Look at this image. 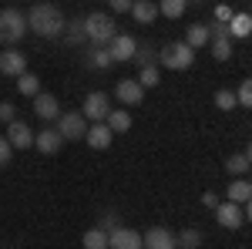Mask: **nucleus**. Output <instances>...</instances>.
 <instances>
[{"instance_id": "31", "label": "nucleus", "mask_w": 252, "mask_h": 249, "mask_svg": "<svg viewBox=\"0 0 252 249\" xmlns=\"http://www.w3.org/2000/svg\"><path fill=\"white\" fill-rule=\"evenodd\" d=\"M115 61H111V54H108V47H94L91 51V68H97V71H108Z\"/></svg>"}, {"instance_id": "11", "label": "nucleus", "mask_w": 252, "mask_h": 249, "mask_svg": "<svg viewBox=\"0 0 252 249\" xmlns=\"http://www.w3.org/2000/svg\"><path fill=\"white\" fill-rule=\"evenodd\" d=\"M108 249H145L141 246V232L128 226H115L108 232Z\"/></svg>"}, {"instance_id": "21", "label": "nucleus", "mask_w": 252, "mask_h": 249, "mask_svg": "<svg viewBox=\"0 0 252 249\" xmlns=\"http://www.w3.org/2000/svg\"><path fill=\"white\" fill-rule=\"evenodd\" d=\"M209 40H212V34H209V24H192V27H189V34H185V44H189L192 51L205 47Z\"/></svg>"}, {"instance_id": "9", "label": "nucleus", "mask_w": 252, "mask_h": 249, "mask_svg": "<svg viewBox=\"0 0 252 249\" xmlns=\"http://www.w3.org/2000/svg\"><path fill=\"white\" fill-rule=\"evenodd\" d=\"M115 98L125 105V108H138L141 101H145V88L138 84L135 77H121L115 84Z\"/></svg>"}, {"instance_id": "35", "label": "nucleus", "mask_w": 252, "mask_h": 249, "mask_svg": "<svg viewBox=\"0 0 252 249\" xmlns=\"http://www.w3.org/2000/svg\"><path fill=\"white\" fill-rule=\"evenodd\" d=\"M14 118H17V108H14L10 101H0V121H3V125H10Z\"/></svg>"}, {"instance_id": "15", "label": "nucleus", "mask_w": 252, "mask_h": 249, "mask_svg": "<svg viewBox=\"0 0 252 249\" xmlns=\"http://www.w3.org/2000/svg\"><path fill=\"white\" fill-rule=\"evenodd\" d=\"M34 115H37L40 121H58L61 101L51 95V91H37V95H34Z\"/></svg>"}, {"instance_id": "22", "label": "nucleus", "mask_w": 252, "mask_h": 249, "mask_svg": "<svg viewBox=\"0 0 252 249\" xmlns=\"http://www.w3.org/2000/svg\"><path fill=\"white\" fill-rule=\"evenodd\" d=\"M202 243H205V236H202V229H195V226H189V229H182L175 236V246L178 249H198Z\"/></svg>"}, {"instance_id": "34", "label": "nucleus", "mask_w": 252, "mask_h": 249, "mask_svg": "<svg viewBox=\"0 0 252 249\" xmlns=\"http://www.w3.org/2000/svg\"><path fill=\"white\" fill-rule=\"evenodd\" d=\"M10 158H14V148H10V142L0 135V169H7V165H10Z\"/></svg>"}, {"instance_id": "25", "label": "nucleus", "mask_w": 252, "mask_h": 249, "mask_svg": "<svg viewBox=\"0 0 252 249\" xmlns=\"http://www.w3.org/2000/svg\"><path fill=\"white\" fill-rule=\"evenodd\" d=\"M249 31H252L249 14H232V20H229V37H249Z\"/></svg>"}, {"instance_id": "24", "label": "nucleus", "mask_w": 252, "mask_h": 249, "mask_svg": "<svg viewBox=\"0 0 252 249\" xmlns=\"http://www.w3.org/2000/svg\"><path fill=\"white\" fill-rule=\"evenodd\" d=\"M185 10H189V0H158V14H161V17L178 20Z\"/></svg>"}, {"instance_id": "7", "label": "nucleus", "mask_w": 252, "mask_h": 249, "mask_svg": "<svg viewBox=\"0 0 252 249\" xmlns=\"http://www.w3.org/2000/svg\"><path fill=\"white\" fill-rule=\"evenodd\" d=\"M3 138L10 142L14 152H27V148H34V132H31V125L20 121V118H14V121L7 125V135H3Z\"/></svg>"}, {"instance_id": "14", "label": "nucleus", "mask_w": 252, "mask_h": 249, "mask_svg": "<svg viewBox=\"0 0 252 249\" xmlns=\"http://www.w3.org/2000/svg\"><path fill=\"white\" fill-rule=\"evenodd\" d=\"M84 142H88L94 152H108V148H111V142H115V135H111V128H108L104 121H91V125H88V132H84Z\"/></svg>"}, {"instance_id": "5", "label": "nucleus", "mask_w": 252, "mask_h": 249, "mask_svg": "<svg viewBox=\"0 0 252 249\" xmlns=\"http://www.w3.org/2000/svg\"><path fill=\"white\" fill-rule=\"evenodd\" d=\"M215 222H219V226H222V229H242V226H246V219H249V206H235V202H229V199H225V202H219V206H215Z\"/></svg>"}, {"instance_id": "28", "label": "nucleus", "mask_w": 252, "mask_h": 249, "mask_svg": "<svg viewBox=\"0 0 252 249\" xmlns=\"http://www.w3.org/2000/svg\"><path fill=\"white\" fill-rule=\"evenodd\" d=\"M17 91L24 98H34L40 91V81H37V74H31V71H24V74H17Z\"/></svg>"}, {"instance_id": "32", "label": "nucleus", "mask_w": 252, "mask_h": 249, "mask_svg": "<svg viewBox=\"0 0 252 249\" xmlns=\"http://www.w3.org/2000/svg\"><path fill=\"white\" fill-rule=\"evenodd\" d=\"M235 105H239V108H252V84H249V81L239 84V91H235Z\"/></svg>"}, {"instance_id": "12", "label": "nucleus", "mask_w": 252, "mask_h": 249, "mask_svg": "<svg viewBox=\"0 0 252 249\" xmlns=\"http://www.w3.org/2000/svg\"><path fill=\"white\" fill-rule=\"evenodd\" d=\"M27 71V58H24V51L17 47H3L0 51V74L3 77H17Z\"/></svg>"}, {"instance_id": "16", "label": "nucleus", "mask_w": 252, "mask_h": 249, "mask_svg": "<svg viewBox=\"0 0 252 249\" xmlns=\"http://www.w3.org/2000/svg\"><path fill=\"white\" fill-rule=\"evenodd\" d=\"M34 148H37L40 155H58L61 148H64V138L58 135V128H44V132L34 135Z\"/></svg>"}, {"instance_id": "17", "label": "nucleus", "mask_w": 252, "mask_h": 249, "mask_svg": "<svg viewBox=\"0 0 252 249\" xmlns=\"http://www.w3.org/2000/svg\"><path fill=\"white\" fill-rule=\"evenodd\" d=\"M225 199H229V202H235V206H249V202H252V185H249V178H229Z\"/></svg>"}, {"instance_id": "39", "label": "nucleus", "mask_w": 252, "mask_h": 249, "mask_svg": "<svg viewBox=\"0 0 252 249\" xmlns=\"http://www.w3.org/2000/svg\"><path fill=\"white\" fill-rule=\"evenodd\" d=\"M219 202H222V199H219V192H205V195H202V206H205V209H215Z\"/></svg>"}, {"instance_id": "1", "label": "nucleus", "mask_w": 252, "mask_h": 249, "mask_svg": "<svg viewBox=\"0 0 252 249\" xmlns=\"http://www.w3.org/2000/svg\"><path fill=\"white\" fill-rule=\"evenodd\" d=\"M27 31H34L37 37H61L64 34V27H67V17H64V10H61L58 3H34L27 14Z\"/></svg>"}, {"instance_id": "38", "label": "nucleus", "mask_w": 252, "mask_h": 249, "mask_svg": "<svg viewBox=\"0 0 252 249\" xmlns=\"http://www.w3.org/2000/svg\"><path fill=\"white\" fill-rule=\"evenodd\" d=\"M215 20L219 24H229L232 20V7H215Z\"/></svg>"}, {"instance_id": "2", "label": "nucleus", "mask_w": 252, "mask_h": 249, "mask_svg": "<svg viewBox=\"0 0 252 249\" xmlns=\"http://www.w3.org/2000/svg\"><path fill=\"white\" fill-rule=\"evenodd\" d=\"M118 34V24L111 14H101V10H94V14H84V37H88V44H94V47H108V40Z\"/></svg>"}, {"instance_id": "18", "label": "nucleus", "mask_w": 252, "mask_h": 249, "mask_svg": "<svg viewBox=\"0 0 252 249\" xmlns=\"http://www.w3.org/2000/svg\"><path fill=\"white\" fill-rule=\"evenodd\" d=\"M249 169H252L249 148H246V152H235V155H229V158H225V172L235 175V178H246V175H249Z\"/></svg>"}, {"instance_id": "19", "label": "nucleus", "mask_w": 252, "mask_h": 249, "mask_svg": "<svg viewBox=\"0 0 252 249\" xmlns=\"http://www.w3.org/2000/svg\"><path fill=\"white\" fill-rule=\"evenodd\" d=\"M104 125L111 128V135H125L131 128V115H128V108H111L108 118H104Z\"/></svg>"}, {"instance_id": "13", "label": "nucleus", "mask_w": 252, "mask_h": 249, "mask_svg": "<svg viewBox=\"0 0 252 249\" xmlns=\"http://www.w3.org/2000/svg\"><path fill=\"white\" fill-rule=\"evenodd\" d=\"M141 246L145 249H178L175 246V232L168 226H152L148 232H141Z\"/></svg>"}, {"instance_id": "26", "label": "nucleus", "mask_w": 252, "mask_h": 249, "mask_svg": "<svg viewBox=\"0 0 252 249\" xmlns=\"http://www.w3.org/2000/svg\"><path fill=\"white\" fill-rule=\"evenodd\" d=\"M81 243H84V249H108V232L101 229V226H91Z\"/></svg>"}, {"instance_id": "29", "label": "nucleus", "mask_w": 252, "mask_h": 249, "mask_svg": "<svg viewBox=\"0 0 252 249\" xmlns=\"http://www.w3.org/2000/svg\"><path fill=\"white\" fill-rule=\"evenodd\" d=\"M64 34H67V44H88V37H84V17H74L64 27Z\"/></svg>"}, {"instance_id": "20", "label": "nucleus", "mask_w": 252, "mask_h": 249, "mask_svg": "<svg viewBox=\"0 0 252 249\" xmlns=\"http://www.w3.org/2000/svg\"><path fill=\"white\" fill-rule=\"evenodd\" d=\"M128 14H131L138 24H155V17H158V3H152V0H135Z\"/></svg>"}, {"instance_id": "36", "label": "nucleus", "mask_w": 252, "mask_h": 249, "mask_svg": "<svg viewBox=\"0 0 252 249\" xmlns=\"http://www.w3.org/2000/svg\"><path fill=\"white\" fill-rule=\"evenodd\" d=\"M108 3H111V10H115V14H128L135 0H108Z\"/></svg>"}, {"instance_id": "30", "label": "nucleus", "mask_w": 252, "mask_h": 249, "mask_svg": "<svg viewBox=\"0 0 252 249\" xmlns=\"http://www.w3.org/2000/svg\"><path fill=\"white\" fill-rule=\"evenodd\" d=\"M212 101H215L219 111H232V108H235V95L229 91V88H219V91L212 95Z\"/></svg>"}, {"instance_id": "37", "label": "nucleus", "mask_w": 252, "mask_h": 249, "mask_svg": "<svg viewBox=\"0 0 252 249\" xmlns=\"http://www.w3.org/2000/svg\"><path fill=\"white\" fill-rule=\"evenodd\" d=\"M97 226H101V229H104V232H111V229H115V226H121V222H118V215H115V212H108V215H104V219H101Z\"/></svg>"}, {"instance_id": "6", "label": "nucleus", "mask_w": 252, "mask_h": 249, "mask_svg": "<svg viewBox=\"0 0 252 249\" xmlns=\"http://www.w3.org/2000/svg\"><path fill=\"white\" fill-rule=\"evenodd\" d=\"M88 125H91V121L81 115V111H61L58 115V135L64 138V142H78V138H84Z\"/></svg>"}, {"instance_id": "10", "label": "nucleus", "mask_w": 252, "mask_h": 249, "mask_svg": "<svg viewBox=\"0 0 252 249\" xmlns=\"http://www.w3.org/2000/svg\"><path fill=\"white\" fill-rule=\"evenodd\" d=\"M135 47H138V40L131 37V34H115V37L108 40V54H111L115 64L131 61V58H135Z\"/></svg>"}, {"instance_id": "8", "label": "nucleus", "mask_w": 252, "mask_h": 249, "mask_svg": "<svg viewBox=\"0 0 252 249\" xmlns=\"http://www.w3.org/2000/svg\"><path fill=\"white\" fill-rule=\"evenodd\" d=\"M111 111V98L104 95V91H91V95L84 98V105H81V115L88 118V121H104Z\"/></svg>"}, {"instance_id": "27", "label": "nucleus", "mask_w": 252, "mask_h": 249, "mask_svg": "<svg viewBox=\"0 0 252 249\" xmlns=\"http://www.w3.org/2000/svg\"><path fill=\"white\" fill-rule=\"evenodd\" d=\"M209 47H212V58L219 61V64L232 58V37H212V40H209Z\"/></svg>"}, {"instance_id": "23", "label": "nucleus", "mask_w": 252, "mask_h": 249, "mask_svg": "<svg viewBox=\"0 0 252 249\" xmlns=\"http://www.w3.org/2000/svg\"><path fill=\"white\" fill-rule=\"evenodd\" d=\"M138 84L148 91V88H155L158 81H161V71H158V61L155 64H141V71H138V77H135Z\"/></svg>"}, {"instance_id": "4", "label": "nucleus", "mask_w": 252, "mask_h": 249, "mask_svg": "<svg viewBox=\"0 0 252 249\" xmlns=\"http://www.w3.org/2000/svg\"><path fill=\"white\" fill-rule=\"evenodd\" d=\"M158 64H161L165 71H189L195 64V51L185 40H172V44H165V47L158 51Z\"/></svg>"}, {"instance_id": "3", "label": "nucleus", "mask_w": 252, "mask_h": 249, "mask_svg": "<svg viewBox=\"0 0 252 249\" xmlns=\"http://www.w3.org/2000/svg\"><path fill=\"white\" fill-rule=\"evenodd\" d=\"M27 34V17L17 7H3L0 10V47H14Z\"/></svg>"}, {"instance_id": "33", "label": "nucleus", "mask_w": 252, "mask_h": 249, "mask_svg": "<svg viewBox=\"0 0 252 249\" xmlns=\"http://www.w3.org/2000/svg\"><path fill=\"white\" fill-rule=\"evenodd\" d=\"M131 61H138V64H155V51H152V47H148V44H138V47H135V58H131Z\"/></svg>"}]
</instances>
